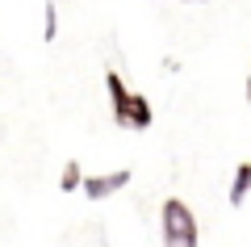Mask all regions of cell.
I'll return each mask as SVG.
<instances>
[{"label":"cell","instance_id":"obj_8","mask_svg":"<svg viewBox=\"0 0 251 247\" xmlns=\"http://www.w3.org/2000/svg\"><path fill=\"white\" fill-rule=\"evenodd\" d=\"M247 101H251V76H247Z\"/></svg>","mask_w":251,"mask_h":247},{"label":"cell","instance_id":"obj_3","mask_svg":"<svg viewBox=\"0 0 251 247\" xmlns=\"http://www.w3.org/2000/svg\"><path fill=\"white\" fill-rule=\"evenodd\" d=\"M105 88H109V101H113L117 126H126V113H130V97H134V92L126 88V80L117 76V71H105Z\"/></svg>","mask_w":251,"mask_h":247},{"label":"cell","instance_id":"obj_4","mask_svg":"<svg viewBox=\"0 0 251 247\" xmlns=\"http://www.w3.org/2000/svg\"><path fill=\"white\" fill-rule=\"evenodd\" d=\"M126 126H130V130H147V126H151V105H147L143 92H134V97H130V113H126Z\"/></svg>","mask_w":251,"mask_h":247},{"label":"cell","instance_id":"obj_7","mask_svg":"<svg viewBox=\"0 0 251 247\" xmlns=\"http://www.w3.org/2000/svg\"><path fill=\"white\" fill-rule=\"evenodd\" d=\"M59 185H63V193H72V189H80V185H84V172H80V164H75V159L63 168V180H59Z\"/></svg>","mask_w":251,"mask_h":247},{"label":"cell","instance_id":"obj_6","mask_svg":"<svg viewBox=\"0 0 251 247\" xmlns=\"http://www.w3.org/2000/svg\"><path fill=\"white\" fill-rule=\"evenodd\" d=\"M42 17H46V26H42V38H46V42H54V34H59V9H54V0H46Z\"/></svg>","mask_w":251,"mask_h":247},{"label":"cell","instance_id":"obj_1","mask_svg":"<svg viewBox=\"0 0 251 247\" xmlns=\"http://www.w3.org/2000/svg\"><path fill=\"white\" fill-rule=\"evenodd\" d=\"M163 247H197V218L184 201H163Z\"/></svg>","mask_w":251,"mask_h":247},{"label":"cell","instance_id":"obj_2","mask_svg":"<svg viewBox=\"0 0 251 247\" xmlns=\"http://www.w3.org/2000/svg\"><path fill=\"white\" fill-rule=\"evenodd\" d=\"M130 185V172L126 168H117V172H105V176H84V193L92 197V201H100V197H109V193H117V189H126Z\"/></svg>","mask_w":251,"mask_h":247},{"label":"cell","instance_id":"obj_5","mask_svg":"<svg viewBox=\"0 0 251 247\" xmlns=\"http://www.w3.org/2000/svg\"><path fill=\"white\" fill-rule=\"evenodd\" d=\"M251 193V164H239L234 168V180H230V205H243Z\"/></svg>","mask_w":251,"mask_h":247}]
</instances>
